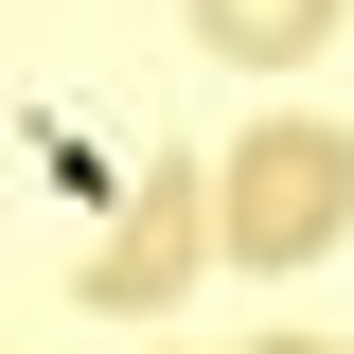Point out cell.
<instances>
[{
  "mask_svg": "<svg viewBox=\"0 0 354 354\" xmlns=\"http://www.w3.org/2000/svg\"><path fill=\"white\" fill-rule=\"evenodd\" d=\"M337 230H354V142H337V124H248V142H230V177H213V248L319 266Z\"/></svg>",
  "mask_w": 354,
  "mask_h": 354,
  "instance_id": "1",
  "label": "cell"
},
{
  "mask_svg": "<svg viewBox=\"0 0 354 354\" xmlns=\"http://www.w3.org/2000/svg\"><path fill=\"white\" fill-rule=\"evenodd\" d=\"M195 213H213V177H195V160H142V213L88 248V319H160L177 283H195V248H213Z\"/></svg>",
  "mask_w": 354,
  "mask_h": 354,
  "instance_id": "2",
  "label": "cell"
},
{
  "mask_svg": "<svg viewBox=\"0 0 354 354\" xmlns=\"http://www.w3.org/2000/svg\"><path fill=\"white\" fill-rule=\"evenodd\" d=\"M195 36H213L230 71H301V53L337 36V0H195Z\"/></svg>",
  "mask_w": 354,
  "mask_h": 354,
  "instance_id": "3",
  "label": "cell"
}]
</instances>
